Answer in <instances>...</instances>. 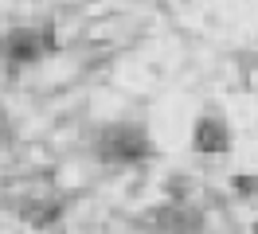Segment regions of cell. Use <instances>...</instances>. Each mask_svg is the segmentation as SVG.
I'll return each instance as SVG.
<instances>
[{
    "label": "cell",
    "mask_w": 258,
    "mask_h": 234,
    "mask_svg": "<svg viewBox=\"0 0 258 234\" xmlns=\"http://www.w3.org/2000/svg\"><path fill=\"white\" fill-rule=\"evenodd\" d=\"M98 156L102 160H117V164L141 160V156H149V133L137 129V125H113V129H106L98 137Z\"/></svg>",
    "instance_id": "1"
},
{
    "label": "cell",
    "mask_w": 258,
    "mask_h": 234,
    "mask_svg": "<svg viewBox=\"0 0 258 234\" xmlns=\"http://www.w3.org/2000/svg\"><path fill=\"white\" fill-rule=\"evenodd\" d=\"M55 47V35L51 31H20V35H12V43H8V59L12 62H32L39 59L43 51H51Z\"/></svg>",
    "instance_id": "2"
},
{
    "label": "cell",
    "mask_w": 258,
    "mask_h": 234,
    "mask_svg": "<svg viewBox=\"0 0 258 234\" xmlns=\"http://www.w3.org/2000/svg\"><path fill=\"white\" fill-rule=\"evenodd\" d=\"M196 148L200 152H223L227 148V129L219 117H204L196 125Z\"/></svg>",
    "instance_id": "3"
},
{
    "label": "cell",
    "mask_w": 258,
    "mask_h": 234,
    "mask_svg": "<svg viewBox=\"0 0 258 234\" xmlns=\"http://www.w3.org/2000/svg\"><path fill=\"white\" fill-rule=\"evenodd\" d=\"M164 226L172 234H200V215H196L192 207L180 203V207H168V211H164Z\"/></svg>",
    "instance_id": "4"
},
{
    "label": "cell",
    "mask_w": 258,
    "mask_h": 234,
    "mask_svg": "<svg viewBox=\"0 0 258 234\" xmlns=\"http://www.w3.org/2000/svg\"><path fill=\"white\" fill-rule=\"evenodd\" d=\"M8 133V117H4V109H0V137Z\"/></svg>",
    "instance_id": "5"
}]
</instances>
